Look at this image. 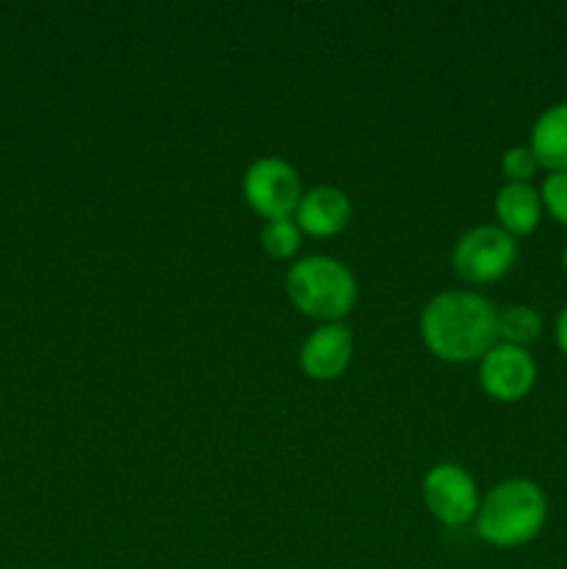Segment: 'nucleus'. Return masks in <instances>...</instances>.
I'll list each match as a JSON object with an SVG mask.
<instances>
[{
	"instance_id": "5",
	"label": "nucleus",
	"mask_w": 567,
	"mask_h": 569,
	"mask_svg": "<svg viewBox=\"0 0 567 569\" xmlns=\"http://www.w3.org/2000/svg\"><path fill=\"white\" fill-rule=\"evenodd\" d=\"M242 194L245 203L265 222L289 220L304 198V183H300V172L287 159L261 156L245 170Z\"/></svg>"
},
{
	"instance_id": "14",
	"label": "nucleus",
	"mask_w": 567,
	"mask_h": 569,
	"mask_svg": "<svg viewBox=\"0 0 567 569\" xmlns=\"http://www.w3.org/2000/svg\"><path fill=\"white\" fill-rule=\"evenodd\" d=\"M500 170L509 178V183H531V178L539 170V161L528 144H515L500 156Z\"/></svg>"
},
{
	"instance_id": "11",
	"label": "nucleus",
	"mask_w": 567,
	"mask_h": 569,
	"mask_svg": "<svg viewBox=\"0 0 567 569\" xmlns=\"http://www.w3.org/2000/svg\"><path fill=\"white\" fill-rule=\"evenodd\" d=\"M528 148L537 156L539 167L548 172H567V100L548 106L534 120Z\"/></svg>"
},
{
	"instance_id": "15",
	"label": "nucleus",
	"mask_w": 567,
	"mask_h": 569,
	"mask_svg": "<svg viewBox=\"0 0 567 569\" xmlns=\"http://www.w3.org/2000/svg\"><path fill=\"white\" fill-rule=\"evenodd\" d=\"M539 198H543L545 214L567 228V172H548L539 187Z\"/></svg>"
},
{
	"instance_id": "6",
	"label": "nucleus",
	"mask_w": 567,
	"mask_h": 569,
	"mask_svg": "<svg viewBox=\"0 0 567 569\" xmlns=\"http://www.w3.org/2000/svg\"><path fill=\"white\" fill-rule=\"evenodd\" d=\"M422 503L445 528H461L476 520L481 492L470 472L456 461H439L422 478Z\"/></svg>"
},
{
	"instance_id": "3",
	"label": "nucleus",
	"mask_w": 567,
	"mask_h": 569,
	"mask_svg": "<svg viewBox=\"0 0 567 569\" xmlns=\"http://www.w3.org/2000/svg\"><path fill=\"white\" fill-rule=\"evenodd\" d=\"M287 298L300 315L320 322H342L354 311L359 287L348 264L334 256L311 253L295 261L284 278Z\"/></svg>"
},
{
	"instance_id": "7",
	"label": "nucleus",
	"mask_w": 567,
	"mask_h": 569,
	"mask_svg": "<svg viewBox=\"0 0 567 569\" xmlns=\"http://www.w3.org/2000/svg\"><path fill=\"white\" fill-rule=\"evenodd\" d=\"M478 383L498 403H517L537 383V361L528 348L495 342L478 361Z\"/></svg>"
},
{
	"instance_id": "13",
	"label": "nucleus",
	"mask_w": 567,
	"mask_h": 569,
	"mask_svg": "<svg viewBox=\"0 0 567 569\" xmlns=\"http://www.w3.org/2000/svg\"><path fill=\"white\" fill-rule=\"evenodd\" d=\"M259 242L261 250L272 259H292L300 250V242H304V231H300L292 217L289 220H270L261 226Z\"/></svg>"
},
{
	"instance_id": "9",
	"label": "nucleus",
	"mask_w": 567,
	"mask_h": 569,
	"mask_svg": "<svg viewBox=\"0 0 567 569\" xmlns=\"http://www.w3.org/2000/svg\"><path fill=\"white\" fill-rule=\"evenodd\" d=\"M350 217H354V203L348 192L331 183H320L306 189L292 220L298 222L304 237L331 239L350 226Z\"/></svg>"
},
{
	"instance_id": "1",
	"label": "nucleus",
	"mask_w": 567,
	"mask_h": 569,
	"mask_svg": "<svg viewBox=\"0 0 567 569\" xmlns=\"http://www.w3.org/2000/svg\"><path fill=\"white\" fill-rule=\"evenodd\" d=\"M498 306L472 289H445L420 311L422 345L437 359L470 365L498 342Z\"/></svg>"
},
{
	"instance_id": "17",
	"label": "nucleus",
	"mask_w": 567,
	"mask_h": 569,
	"mask_svg": "<svg viewBox=\"0 0 567 569\" xmlns=\"http://www.w3.org/2000/svg\"><path fill=\"white\" fill-rule=\"evenodd\" d=\"M561 267H565V272H567V244H565V250H561Z\"/></svg>"
},
{
	"instance_id": "8",
	"label": "nucleus",
	"mask_w": 567,
	"mask_h": 569,
	"mask_svg": "<svg viewBox=\"0 0 567 569\" xmlns=\"http://www.w3.org/2000/svg\"><path fill=\"white\" fill-rule=\"evenodd\" d=\"M354 359V331L345 322H320L300 345L298 365L311 381H334Z\"/></svg>"
},
{
	"instance_id": "16",
	"label": "nucleus",
	"mask_w": 567,
	"mask_h": 569,
	"mask_svg": "<svg viewBox=\"0 0 567 569\" xmlns=\"http://www.w3.org/2000/svg\"><path fill=\"white\" fill-rule=\"evenodd\" d=\"M554 337H556V348H559L561 356H565V359H567V303L561 306L559 315H556Z\"/></svg>"
},
{
	"instance_id": "12",
	"label": "nucleus",
	"mask_w": 567,
	"mask_h": 569,
	"mask_svg": "<svg viewBox=\"0 0 567 569\" xmlns=\"http://www.w3.org/2000/svg\"><path fill=\"white\" fill-rule=\"evenodd\" d=\"M543 337V315L528 303L506 306L498 311V342L528 348Z\"/></svg>"
},
{
	"instance_id": "10",
	"label": "nucleus",
	"mask_w": 567,
	"mask_h": 569,
	"mask_svg": "<svg viewBox=\"0 0 567 569\" xmlns=\"http://www.w3.org/2000/svg\"><path fill=\"white\" fill-rule=\"evenodd\" d=\"M543 198L534 183H509L495 192V220L511 237H528L543 222Z\"/></svg>"
},
{
	"instance_id": "4",
	"label": "nucleus",
	"mask_w": 567,
	"mask_h": 569,
	"mask_svg": "<svg viewBox=\"0 0 567 569\" xmlns=\"http://www.w3.org/2000/svg\"><path fill=\"white\" fill-rule=\"evenodd\" d=\"M520 248L511 233L500 226H472L461 233L450 250V264L461 281L472 287H487L500 281L515 267Z\"/></svg>"
},
{
	"instance_id": "2",
	"label": "nucleus",
	"mask_w": 567,
	"mask_h": 569,
	"mask_svg": "<svg viewBox=\"0 0 567 569\" xmlns=\"http://www.w3.org/2000/svg\"><path fill=\"white\" fill-rule=\"evenodd\" d=\"M548 522V498L528 478H506L481 498L472 520L478 539L493 548H523L543 533Z\"/></svg>"
}]
</instances>
